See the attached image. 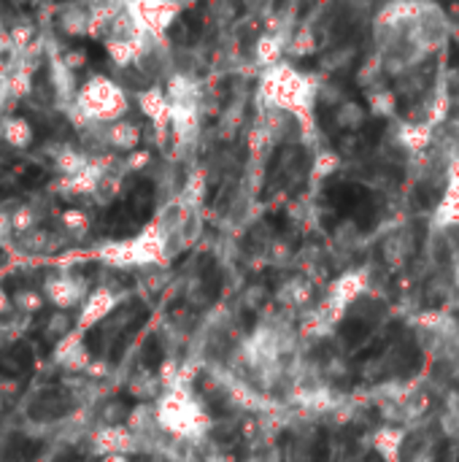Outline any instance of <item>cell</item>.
<instances>
[{"mask_svg":"<svg viewBox=\"0 0 459 462\" xmlns=\"http://www.w3.org/2000/svg\"><path fill=\"white\" fill-rule=\"evenodd\" d=\"M319 87L314 76L298 70L292 62H276L262 68L260 79V108H279L292 114L303 127V141L314 133V106L319 97Z\"/></svg>","mask_w":459,"mask_h":462,"instance_id":"cell-1","label":"cell"},{"mask_svg":"<svg viewBox=\"0 0 459 462\" xmlns=\"http://www.w3.org/2000/svg\"><path fill=\"white\" fill-rule=\"evenodd\" d=\"M154 414L160 430L184 444H197L211 430V417L203 403L195 398L189 384H170L154 401Z\"/></svg>","mask_w":459,"mask_h":462,"instance_id":"cell-2","label":"cell"},{"mask_svg":"<svg viewBox=\"0 0 459 462\" xmlns=\"http://www.w3.org/2000/svg\"><path fill=\"white\" fill-rule=\"evenodd\" d=\"M95 257L119 271H149V268H162L168 263V244L165 233L157 222H149L141 233L122 238V241H108L97 246Z\"/></svg>","mask_w":459,"mask_h":462,"instance_id":"cell-3","label":"cell"},{"mask_svg":"<svg viewBox=\"0 0 459 462\" xmlns=\"http://www.w3.org/2000/svg\"><path fill=\"white\" fill-rule=\"evenodd\" d=\"M70 111H73L76 127H84V125H111V122L127 116L130 100H127V92L116 81H111L106 76H92L87 84H81L76 89Z\"/></svg>","mask_w":459,"mask_h":462,"instance_id":"cell-4","label":"cell"},{"mask_svg":"<svg viewBox=\"0 0 459 462\" xmlns=\"http://www.w3.org/2000/svg\"><path fill=\"white\" fill-rule=\"evenodd\" d=\"M124 8L138 30L154 38H162L181 14V8H176L170 0H124Z\"/></svg>","mask_w":459,"mask_h":462,"instance_id":"cell-5","label":"cell"},{"mask_svg":"<svg viewBox=\"0 0 459 462\" xmlns=\"http://www.w3.org/2000/svg\"><path fill=\"white\" fill-rule=\"evenodd\" d=\"M89 449H92V455L95 457H106V455H124V457H130V455H138V452H143V447H141V441H138V436L127 428V425H103V428H97L92 436H89Z\"/></svg>","mask_w":459,"mask_h":462,"instance_id":"cell-6","label":"cell"},{"mask_svg":"<svg viewBox=\"0 0 459 462\" xmlns=\"http://www.w3.org/2000/svg\"><path fill=\"white\" fill-rule=\"evenodd\" d=\"M87 333L81 330H68L65 336L57 338L54 349H51V360L57 368L68 371V374H87L92 368V355L87 349V341H84Z\"/></svg>","mask_w":459,"mask_h":462,"instance_id":"cell-7","label":"cell"},{"mask_svg":"<svg viewBox=\"0 0 459 462\" xmlns=\"http://www.w3.org/2000/svg\"><path fill=\"white\" fill-rule=\"evenodd\" d=\"M116 306H119V295L114 290H108V287H97L78 306V317H76L73 328L81 330V333H89L92 328L106 322L116 311Z\"/></svg>","mask_w":459,"mask_h":462,"instance_id":"cell-8","label":"cell"},{"mask_svg":"<svg viewBox=\"0 0 459 462\" xmlns=\"http://www.w3.org/2000/svg\"><path fill=\"white\" fill-rule=\"evenodd\" d=\"M89 295V284L81 279V276H73V273H60V276H51L43 287V298L60 309V311H68V309H78L84 303V298Z\"/></svg>","mask_w":459,"mask_h":462,"instance_id":"cell-9","label":"cell"},{"mask_svg":"<svg viewBox=\"0 0 459 462\" xmlns=\"http://www.w3.org/2000/svg\"><path fill=\"white\" fill-rule=\"evenodd\" d=\"M433 227H459V152H452L444 179V198L433 214Z\"/></svg>","mask_w":459,"mask_h":462,"instance_id":"cell-10","label":"cell"},{"mask_svg":"<svg viewBox=\"0 0 459 462\" xmlns=\"http://www.w3.org/2000/svg\"><path fill=\"white\" fill-rule=\"evenodd\" d=\"M138 108H141V114H143L160 133L168 130V122H170V103H168V95H165L162 87L149 84L146 89H141V92H138Z\"/></svg>","mask_w":459,"mask_h":462,"instance_id":"cell-11","label":"cell"},{"mask_svg":"<svg viewBox=\"0 0 459 462\" xmlns=\"http://www.w3.org/2000/svg\"><path fill=\"white\" fill-rule=\"evenodd\" d=\"M141 138H143V130L124 116L103 127V143H106V149H114V152L130 154L141 146Z\"/></svg>","mask_w":459,"mask_h":462,"instance_id":"cell-12","label":"cell"},{"mask_svg":"<svg viewBox=\"0 0 459 462\" xmlns=\"http://www.w3.org/2000/svg\"><path fill=\"white\" fill-rule=\"evenodd\" d=\"M417 252V238L409 227H400L395 233H390L384 238V246H381V254H384V263L392 268V271H400L409 265L411 254Z\"/></svg>","mask_w":459,"mask_h":462,"instance_id":"cell-13","label":"cell"},{"mask_svg":"<svg viewBox=\"0 0 459 462\" xmlns=\"http://www.w3.org/2000/svg\"><path fill=\"white\" fill-rule=\"evenodd\" d=\"M406 436L409 430L400 425H384L373 433V449L381 455L384 462H403V449H406Z\"/></svg>","mask_w":459,"mask_h":462,"instance_id":"cell-14","label":"cell"},{"mask_svg":"<svg viewBox=\"0 0 459 462\" xmlns=\"http://www.w3.org/2000/svg\"><path fill=\"white\" fill-rule=\"evenodd\" d=\"M287 38H289V32H276V30L262 32V35L254 41V60H257L262 68H271V65L281 62L284 54H287Z\"/></svg>","mask_w":459,"mask_h":462,"instance_id":"cell-15","label":"cell"},{"mask_svg":"<svg viewBox=\"0 0 459 462\" xmlns=\"http://www.w3.org/2000/svg\"><path fill=\"white\" fill-rule=\"evenodd\" d=\"M314 298V284L306 279V276H292L281 284L279 290V303L284 309H292V311H300V309H308Z\"/></svg>","mask_w":459,"mask_h":462,"instance_id":"cell-16","label":"cell"},{"mask_svg":"<svg viewBox=\"0 0 459 462\" xmlns=\"http://www.w3.org/2000/svg\"><path fill=\"white\" fill-rule=\"evenodd\" d=\"M398 143L414 154H422L430 149L433 143V127L425 125V122H403L398 127Z\"/></svg>","mask_w":459,"mask_h":462,"instance_id":"cell-17","label":"cell"},{"mask_svg":"<svg viewBox=\"0 0 459 462\" xmlns=\"http://www.w3.org/2000/svg\"><path fill=\"white\" fill-rule=\"evenodd\" d=\"M0 138L11 149H27L32 143V125L24 116H5L0 122Z\"/></svg>","mask_w":459,"mask_h":462,"instance_id":"cell-18","label":"cell"},{"mask_svg":"<svg viewBox=\"0 0 459 462\" xmlns=\"http://www.w3.org/2000/svg\"><path fill=\"white\" fill-rule=\"evenodd\" d=\"M60 236L51 233V230H43V227H32L27 233H22V249L27 254H49L54 249H60Z\"/></svg>","mask_w":459,"mask_h":462,"instance_id":"cell-19","label":"cell"},{"mask_svg":"<svg viewBox=\"0 0 459 462\" xmlns=\"http://www.w3.org/2000/svg\"><path fill=\"white\" fill-rule=\"evenodd\" d=\"M368 106H371V114L373 116H395L398 114V95L395 89L390 87H381V89H371L368 92Z\"/></svg>","mask_w":459,"mask_h":462,"instance_id":"cell-20","label":"cell"},{"mask_svg":"<svg viewBox=\"0 0 459 462\" xmlns=\"http://www.w3.org/2000/svg\"><path fill=\"white\" fill-rule=\"evenodd\" d=\"M317 51V35L311 27H300L295 32H289L287 38V54L289 57H308Z\"/></svg>","mask_w":459,"mask_h":462,"instance_id":"cell-21","label":"cell"},{"mask_svg":"<svg viewBox=\"0 0 459 462\" xmlns=\"http://www.w3.org/2000/svg\"><path fill=\"white\" fill-rule=\"evenodd\" d=\"M130 393L141 401H157V395L162 393V382L154 374H138L130 382Z\"/></svg>","mask_w":459,"mask_h":462,"instance_id":"cell-22","label":"cell"},{"mask_svg":"<svg viewBox=\"0 0 459 462\" xmlns=\"http://www.w3.org/2000/svg\"><path fill=\"white\" fill-rule=\"evenodd\" d=\"M365 119V108L360 103H352V100H344L338 103L335 108V122L338 127H346V130H357Z\"/></svg>","mask_w":459,"mask_h":462,"instance_id":"cell-23","label":"cell"},{"mask_svg":"<svg viewBox=\"0 0 459 462\" xmlns=\"http://www.w3.org/2000/svg\"><path fill=\"white\" fill-rule=\"evenodd\" d=\"M8 219H11V230L19 233V236L32 230V227H38V211L30 203H22L14 211H8Z\"/></svg>","mask_w":459,"mask_h":462,"instance_id":"cell-24","label":"cell"},{"mask_svg":"<svg viewBox=\"0 0 459 462\" xmlns=\"http://www.w3.org/2000/svg\"><path fill=\"white\" fill-rule=\"evenodd\" d=\"M43 303H46V298H43V292H38V290H19V292L11 298V309H16V311H27V314L41 311V309H43Z\"/></svg>","mask_w":459,"mask_h":462,"instance_id":"cell-25","label":"cell"},{"mask_svg":"<svg viewBox=\"0 0 459 462\" xmlns=\"http://www.w3.org/2000/svg\"><path fill=\"white\" fill-rule=\"evenodd\" d=\"M338 165H341V157H338L335 152H330V149H322V152L314 157L311 176H314V179H327V176H333V173L338 171Z\"/></svg>","mask_w":459,"mask_h":462,"instance_id":"cell-26","label":"cell"},{"mask_svg":"<svg viewBox=\"0 0 459 462\" xmlns=\"http://www.w3.org/2000/svg\"><path fill=\"white\" fill-rule=\"evenodd\" d=\"M60 222H62V230L73 238H81L89 230V217L81 208H68Z\"/></svg>","mask_w":459,"mask_h":462,"instance_id":"cell-27","label":"cell"},{"mask_svg":"<svg viewBox=\"0 0 459 462\" xmlns=\"http://www.w3.org/2000/svg\"><path fill=\"white\" fill-rule=\"evenodd\" d=\"M352 60H354V46H341V49H335V51H330V54L325 57V68H327V70H341V68H346Z\"/></svg>","mask_w":459,"mask_h":462,"instance_id":"cell-28","label":"cell"},{"mask_svg":"<svg viewBox=\"0 0 459 462\" xmlns=\"http://www.w3.org/2000/svg\"><path fill=\"white\" fill-rule=\"evenodd\" d=\"M211 11L219 19H233L235 11H238V5H235V0H211Z\"/></svg>","mask_w":459,"mask_h":462,"instance_id":"cell-29","label":"cell"},{"mask_svg":"<svg viewBox=\"0 0 459 462\" xmlns=\"http://www.w3.org/2000/svg\"><path fill=\"white\" fill-rule=\"evenodd\" d=\"M68 330H73V328H70V322H68V311H54V317L49 319V333L65 336Z\"/></svg>","mask_w":459,"mask_h":462,"instance_id":"cell-30","label":"cell"},{"mask_svg":"<svg viewBox=\"0 0 459 462\" xmlns=\"http://www.w3.org/2000/svg\"><path fill=\"white\" fill-rule=\"evenodd\" d=\"M441 425H444L446 436L457 439L459 436V411H446V414H444V420H441Z\"/></svg>","mask_w":459,"mask_h":462,"instance_id":"cell-31","label":"cell"},{"mask_svg":"<svg viewBox=\"0 0 459 462\" xmlns=\"http://www.w3.org/2000/svg\"><path fill=\"white\" fill-rule=\"evenodd\" d=\"M11 233H14V230H11V219H8V211H3V208H0V241H3V238H8Z\"/></svg>","mask_w":459,"mask_h":462,"instance_id":"cell-32","label":"cell"},{"mask_svg":"<svg viewBox=\"0 0 459 462\" xmlns=\"http://www.w3.org/2000/svg\"><path fill=\"white\" fill-rule=\"evenodd\" d=\"M8 311H11V295L0 287V317L8 314Z\"/></svg>","mask_w":459,"mask_h":462,"instance_id":"cell-33","label":"cell"},{"mask_svg":"<svg viewBox=\"0 0 459 462\" xmlns=\"http://www.w3.org/2000/svg\"><path fill=\"white\" fill-rule=\"evenodd\" d=\"M200 462H235V460H233V457H227V455H222V452H214V455L203 457Z\"/></svg>","mask_w":459,"mask_h":462,"instance_id":"cell-34","label":"cell"},{"mask_svg":"<svg viewBox=\"0 0 459 462\" xmlns=\"http://www.w3.org/2000/svg\"><path fill=\"white\" fill-rule=\"evenodd\" d=\"M449 276H452V287H454V292L459 295V263L452 265V273H449Z\"/></svg>","mask_w":459,"mask_h":462,"instance_id":"cell-35","label":"cell"},{"mask_svg":"<svg viewBox=\"0 0 459 462\" xmlns=\"http://www.w3.org/2000/svg\"><path fill=\"white\" fill-rule=\"evenodd\" d=\"M100 462H130V457H124V455H106V457H100Z\"/></svg>","mask_w":459,"mask_h":462,"instance_id":"cell-36","label":"cell"},{"mask_svg":"<svg viewBox=\"0 0 459 462\" xmlns=\"http://www.w3.org/2000/svg\"><path fill=\"white\" fill-rule=\"evenodd\" d=\"M170 3H173L176 8H187V5H189V3H195V0H170Z\"/></svg>","mask_w":459,"mask_h":462,"instance_id":"cell-37","label":"cell"},{"mask_svg":"<svg viewBox=\"0 0 459 462\" xmlns=\"http://www.w3.org/2000/svg\"><path fill=\"white\" fill-rule=\"evenodd\" d=\"M246 462H271L268 457H252V460H246Z\"/></svg>","mask_w":459,"mask_h":462,"instance_id":"cell-38","label":"cell"}]
</instances>
